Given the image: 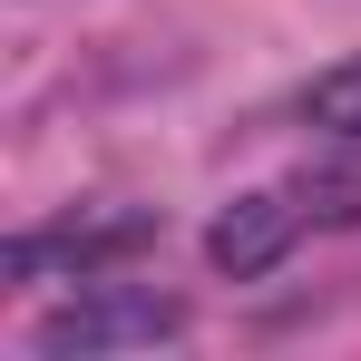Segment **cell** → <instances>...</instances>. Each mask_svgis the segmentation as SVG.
Instances as JSON below:
<instances>
[{
	"label": "cell",
	"instance_id": "obj_3",
	"mask_svg": "<svg viewBox=\"0 0 361 361\" xmlns=\"http://www.w3.org/2000/svg\"><path fill=\"white\" fill-rule=\"evenodd\" d=\"M302 225H312V205L302 195H235L215 225H205V254H215V274H235V283H254V274H274L283 254L302 244Z\"/></svg>",
	"mask_w": 361,
	"mask_h": 361
},
{
	"label": "cell",
	"instance_id": "obj_4",
	"mask_svg": "<svg viewBox=\"0 0 361 361\" xmlns=\"http://www.w3.org/2000/svg\"><path fill=\"white\" fill-rule=\"evenodd\" d=\"M302 118H312V127H332V137H352V147H361V59L322 68V78L302 88Z\"/></svg>",
	"mask_w": 361,
	"mask_h": 361
},
{
	"label": "cell",
	"instance_id": "obj_2",
	"mask_svg": "<svg viewBox=\"0 0 361 361\" xmlns=\"http://www.w3.org/2000/svg\"><path fill=\"white\" fill-rule=\"evenodd\" d=\"M137 244H157V215H68V225H49V235H10L0 244V274H10V283L98 274V264H127Z\"/></svg>",
	"mask_w": 361,
	"mask_h": 361
},
{
	"label": "cell",
	"instance_id": "obj_1",
	"mask_svg": "<svg viewBox=\"0 0 361 361\" xmlns=\"http://www.w3.org/2000/svg\"><path fill=\"white\" fill-rule=\"evenodd\" d=\"M185 332V302L147 293V283H98V293L59 302L49 322H39V352L49 361H98V352H147V342H166Z\"/></svg>",
	"mask_w": 361,
	"mask_h": 361
}]
</instances>
